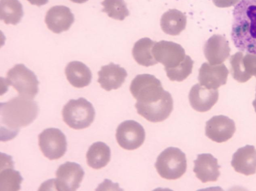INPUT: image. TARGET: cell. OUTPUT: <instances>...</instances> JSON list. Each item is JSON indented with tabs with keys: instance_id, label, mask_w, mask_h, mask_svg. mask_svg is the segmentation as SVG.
I'll use <instances>...</instances> for the list:
<instances>
[{
	"instance_id": "1",
	"label": "cell",
	"mask_w": 256,
	"mask_h": 191,
	"mask_svg": "<svg viewBox=\"0 0 256 191\" xmlns=\"http://www.w3.org/2000/svg\"><path fill=\"white\" fill-rule=\"evenodd\" d=\"M231 38L240 51L256 55V0H241L234 7Z\"/></svg>"
},
{
	"instance_id": "2",
	"label": "cell",
	"mask_w": 256,
	"mask_h": 191,
	"mask_svg": "<svg viewBox=\"0 0 256 191\" xmlns=\"http://www.w3.org/2000/svg\"><path fill=\"white\" fill-rule=\"evenodd\" d=\"M38 106L32 99L20 96L1 103L0 107L1 131L6 135L5 141L14 138L20 128L30 125L36 118Z\"/></svg>"
},
{
	"instance_id": "3",
	"label": "cell",
	"mask_w": 256,
	"mask_h": 191,
	"mask_svg": "<svg viewBox=\"0 0 256 191\" xmlns=\"http://www.w3.org/2000/svg\"><path fill=\"white\" fill-rule=\"evenodd\" d=\"M130 91L136 104L148 105L156 102L168 92L164 91L160 81L149 74H139L132 80Z\"/></svg>"
},
{
	"instance_id": "4",
	"label": "cell",
	"mask_w": 256,
	"mask_h": 191,
	"mask_svg": "<svg viewBox=\"0 0 256 191\" xmlns=\"http://www.w3.org/2000/svg\"><path fill=\"white\" fill-rule=\"evenodd\" d=\"M64 121L70 128L80 130L89 127L94 120L95 111L92 104L84 98L70 100L62 110Z\"/></svg>"
},
{
	"instance_id": "5",
	"label": "cell",
	"mask_w": 256,
	"mask_h": 191,
	"mask_svg": "<svg viewBox=\"0 0 256 191\" xmlns=\"http://www.w3.org/2000/svg\"><path fill=\"white\" fill-rule=\"evenodd\" d=\"M186 155L180 149L170 147L158 156L155 167L160 176L166 180L180 178L186 169Z\"/></svg>"
},
{
	"instance_id": "6",
	"label": "cell",
	"mask_w": 256,
	"mask_h": 191,
	"mask_svg": "<svg viewBox=\"0 0 256 191\" xmlns=\"http://www.w3.org/2000/svg\"><path fill=\"white\" fill-rule=\"evenodd\" d=\"M5 84L12 86L23 97L33 99L38 91L39 82L34 73L23 64H18L7 72Z\"/></svg>"
},
{
	"instance_id": "7",
	"label": "cell",
	"mask_w": 256,
	"mask_h": 191,
	"mask_svg": "<svg viewBox=\"0 0 256 191\" xmlns=\"http://www.w3.org/2000/svg\"><path fill=\"white\" fill-rule=\"evenodd\" d=\"M38 145L43 155L50 160L62 157L67 148L65 135L58 129L49 128L38 136Z\"/></svg>"
},
{
	"instance_id": "8",
	"label": "cell",
	"mask_w": 256,
	"mask_h": 191,
	"mask_svg": "<svg viewBox=\"0 0 256 191\" xmlns=\"http://www.w3.org/2000/svg\"><path fill=\"white\" fill-rule=\"evenodd\" d=\"M116 137L118 145L123 149L133 150L139 148L146 138L143 127L134 120L121 123L116 130Z\"/></svg>"
},
{
	"instance_id": "9",
	"label": "cell",
	"mask_w": 256,
	"mask_h": 191,
	"mask_svg": "<svg viewBox=\"0 0 256 191\" xmlns=\"http://www.w3.org/2000/svg\"><path fill=\"white\" fill-rule=\"evenodd\" d=\"M82 167L75 162H66L61 165L56 172V179L53 180L57 191H74L80 186L84 176Z\"/></svg>"
},
{
	"instance_id": "10",
	"label": "cell",
	"mask_w": 256,
	"mask_h": 191,
	"mask_svg": "<svg viewBox=\"0 0 256 191\" xmlns=\"http://www.w3.org/2000/svg\"><path fill=\"white\" fill-rule=\"evenodd\" d=\"M152 53L155 59L164 65V69L177 67L186 56L184 49L180 44L165 40L156 42Z\"/></svg>"
},
{
	"instance_id": "11",
	"label": "cell",
	"mask_w": 256,
	"mask_h": 191,
	"mask_svg": "<svg viewBox=\"0 0 256 191\" xmlns=\"http://www.w3.org/2000/svg\"><path fill=\"white\" fill-rule=\"evenodd\" d=\"M206 124V135L217 143L224 142L230 139L236 130L234 120L222 115L213 116Z\"/></svg>"
},
{
	"instance_id": "12",
	"label": "cell",
	"mask_w": 256,
	"mask_h": 191,
	"mask_svg": "<svg viewBox=\"0 0 256 191\" xmlns=\"http://www.w3.org/2000/svg\"><path fill=\"white\" fill-rule=\"evenodd\" d=\"M135 107L138 114L148 121L160 122L168 118L173 110V100L168 92L160 101L148 105L136 103Z\"/></svg>"
},
{
	"instance_id": "13",
	"label": "cell",
	"mask_w": 256,
	"mask_h": 191,
	"mask_svg": "<svg viewBox=\"0 0 256 191\" xmlns=\"http://www.w3.org/2000/svg\"><path fill=\"white\" fill-rule=\"evenodd\" d=\"M230 71L233 78L238 82L244 83L252 76L256 77V55L237 52L230 58Z\"/></svg>"
},
{
	"instance_id": "14",
	"label": "cell",
	"mask_w": 256,
	"mask_h": 191,
	"mask_svg": "<svg viewBox=\"0 0 256 191\" xmlns=\"http://www.w3.org/2000/svg\"><path fill=\"white\" fill-rule=\"evenodd\" d=\"M228 74V69L222 63L212 65L204 62L199 69L198 80L206 88L217 89L226 84Z\"/></svg>"
},
{
	"instance_id": "15",
	"label": "cell",
	"mask_w": 256,
	"mask_h": 191,
	"mask_svg": "<svg viewBox=\"0 0 256 191\" xmlns=\"http://www.w3.org/2000/svg\"><path fill=\"white\" fill-rule=\"evenodd\" d=\"M74 20V15L68 7L55 5L47 11L44 21L50 30L58 34L68 30Z\"/></svg>"
},
{
	"instance_id": "16",
	"label": "cell",
	"mask_w": 256,
	"mask_h": 191,
	"mask_svg": "<svg viewBox=\"0 0 256 191\" xmlns=\"http://www.w3.org/2000/svg\"><path fill=\"white\" fill-rule=\"evenodd\" d=\"M218 99V89H208L198 83L192 87L188 94L192 107L200 112L210 110L216 103Z\"/></svg>"
},
{
	"instance_id": "17",
	"label": "cell",
	"mask_w": 256,
	"mask_h": 191,
	"mask_svg": "<svg viewBox=\"0 0 256 191\" xmlns=\"http://www.w3.org/2000/svg\"><path fill=\"white\" fill-rule=\"evenodd\" d=\"M194 166L193 169L196 177L202 182H216L220 176L218 159L211 154H200L197 156V159L194 161Z\"/></svg>"
},
{
	"instance_id": "18",
	"label": "cell",
	"mask_w": 256,
	"mask_h": 191,
	"mask_svg": "<svg viewBox=\"0 0 256 191\" xmlns=\"http://www.w3.org/2000/svg\"><path fill=\"white\" fill-rule=\"evenodd\" d=\"M230 49L224 37L214 34L206 42L204 52L206 58L212 65L220 64L229 56Z\"/></svg>"
},
{
	"instance_id": "19",
	"label": "cell",
	"mask_w": 256,
	"mask_h": 191,
	"mask_svg": "<svg viewBox=\"0 0 256 191\" xmlns=\"http://www.w3.org/2000/svg\"><path fill=\"white\" fill-rule=\"evenodd\" d=\"M231 165L234 170L246 176L256 173V149L252 145H246L240 148L233 154Z\"/></svg>"
},
{
	"instance_id": "20",
	"label": "cell",
	"mask_w": 256,
	"mask_h": 191,
	"mask_svg": "<svg viewBox=\"0 0 256 191\" xmlns=\"http://www.w3.org/2000/svg\"><path fill=\"white\" fill-rule=\"evenodd\" d=\"M98 74V82L103 89L108 91L120 88L128 75L124 68L112 62L102 66Z\"/></svg>"
},
{
	"instance_id": "21",
	"label": "cell",
	"mask_w": 256,
	"mask_h": 191,
	"mask_svg": "<svg viewBox=\"0 0 256 191\" xmlns=\"http://www.w3.org/2000/svg\"><path fill=\"white\" fill-rule=\"evenodd\" d=\"M65 74L70 83L78 88L88 86L92 81V74L90 68L78 61L70 62L66 65Z\"/></svg>"
},
{
	"instance_id": "22",
	"label": "cell",
	"mask_w": 256,
	"mask_h": 191,
	"mask_svg": "<svg viewBox=\"0 0 256 191\" xmlns=\"http://www.w3.org/2000/svg\"><path fill=\"white\" fill-rule=\"evenodd\" d=\"M186 24V16L182 11L169 9L160 18V26L163 31L171 35H178L184 30Z\"/></svg>"
},
{
	"instance_id": "23",
	"label": "cell",
	"mask_w": 256,
	"mask_h": 191,
	"mask_svg": "<svg viewBox=\"0 0 256 191\" xmlns=\"http://www.w3.org/2000/svg\"><path fill=\"white\" fill-rule=\"evenodd\" d=\"M86 158L87 164L90 167L100 169L105 167L110 161V148L104 142H95L90 147Z\"/></svg>"
},
{
	"instance_id": "24",
	"label": "cell",
	"mask_w": 256,
	"mask_h": 191,
	"mask_svg": "<svg viewBox=\"0 0 256 191\" xmlns=\"http://www.w3.org/2000/svg\"><path fill=\"white\" fill-rule=\"evenodd\" d=\"M156 42L148 37H144L134 43L132 54L138 64L148 67L158 63L152 53V49Z\"/></svg>"
},
{
	"instance_id": "25",
	"label": "cell",
	"mask_w": 256,
	"mask_h": 191,
	"mask_svg": "<svg viewBox=\"0 0 256 191\" xmlns=\"http://www.w3.org/2000/svg\"><path fill=\"white\" fill-rule=\"evenodd\" d=\"M23 15L22 6L18 0H0V18L5 23L16 25Z\"/></svg>"
},
{
	"instance_id": "26",
	"label": "cell",
	"mask_w": 256,
	"mask_h": 191,
	"mask_svg": "<svg viewBox=\"0 0 256 191\" xmlns=\"http://www.w3.org/2000/svg\"><path fill=\"white\" fill-rule=\"evenodd\" d=\"M12 165L1 170L0 174V191H18L20 189V184L22 181L18 171H15L12 168Z\"/></svg>"
},
{
	"instance_id": "27",
	"label": "cell",
	"mask_w": 256,
	"mask_h": 191,
	"mask_svg": "<svg viewBox=\"0 0 256 191\" xmlns=\"http://www.w3.org/2000/svg\"><path fill=\"white\" fill-rule=\"evenodd\" d=\"M102 4L104 6L102 11L112 18L122 20L130 14L124 0H104Z\"/></svg>"
},
{
	"instance_id": "28",
	"label": "cell",
	"mask_w": 256,
	"mask_h": 191,
	"mask_svg": "<svg viewBox=\"0 0 256 191\" xmlns=\"http://www.w3.org/2000/svg\"><path fill=\"white\" fill-rule=\"evenodd\" d=\"M194 61L186 55L184 60L177 67L164 69L168 78L171 81L180 82L186 79L192 73Z\"/></svg>"
},
{
	"instance_id": "29",
	"label": "cell",
	"mask_w": 256,
	"mask_h": 191,
	"mask_svg": "<svg viewBox=\"0 0 256 191\" xmlns=\"http://www.w3.org/2000/svg\"><path fill=\"white\" fill-rule=\"evenodd\" d=\"M30 3L38 6L46 4L48 0H27Z\"/></svg>"
},
{
	"instance_id": "30",
	"label": "cell",
	"mask_w": 256,
	"mask_h": 191,
	"mask_svg": "<svg viewBox=\"0 0 256 191\" xmlns=\"http://www.w3.org/2000/svg\"><path fill=\"white\" fill-rule=\"evenodd\" d=\"M71 1L74 2V3H82L86 2L88 0H70Z\"/></svg>"
},
{
	"instance_id": "31",
	"label": "cell",
	"mask_w": 256,
	"mask_h": 191,
	"mask_svg": "<svg viewBox=\"0 0 256 191\" xmlns=\"http://www.w3.org/2000/svg\"><path fill=\"white\" fill-rule=\"evenodd\" d=\"M252 105L254 108L255 112H256V98L254 101L252 102Z\"/></svg>"
}]
</instances>
